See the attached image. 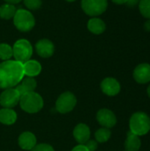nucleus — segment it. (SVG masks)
<instances>
[{
  "instance_id": "1",
  "label": "nucleus",
  "mask_w": 150,
  "mask_h": 151,
  "mask_svg": "<svg viewBox=\"0 0 150 151\" xmlns=\"http://www.w3.org/2000/svg\"><path fill=\"white\" fill-rule=\"evenodd\" d=\"M24 78L23 64L16 60H6L0 64V88L17 86Z\"/></svg>"
},
{
  "instance_id": "2",
  "label": "nucleus",
  "mask_w": 150,
  "mask_h": 151,
  "mask_svg": "<svg viewBox=\"0 0 150 151\" xmlns=\"http://www.w3.org/2000/svg\"><path fill=\"white\" fill-rule=\"evenodd\" d=\"M129 127L133 134L138 136L145 135L150 131V118L145 112H135L130 118Z\"/></svg>"
},
{
  "instance_id": "3",
  "label": "nucleus",
  "mask_w": 150,
  "mask_h": 151,
  "mask_svg": "<svg viewBox=\"0 0 150 151\" xmlns=\"http://www.w3.org/2000/svg\"><path fill=\"white\" fill-rule=\"evenodd\" d=\"M19 104L24 111L27 113H36L42 109L43 99L34 91L27 92L20 96Z\"/></svg>"
},
{
  "instance_id": "4",
  "label": "nucleus",
  "mask_w": 150,
  "mask_h": 151,
  "mask_svg": "<svg viewBox=\"0 0 150 151\" xmlns=\"http://www.w3.org/2000/svg\"><path fill=\"white\" fill-rule=\"evenodd\" d=\"M13 24L18 30L21 32H28L34 27L35 19L29 11L19 9L13 16Z\"/></svg>"
},
{
  "instance_id": "5",
  "label": "nucleus",
  "mask_w": 150,
  "mask_h": 151,
  "mask_svg": "<svg viewBox=\"0 0 150 151\" xmlns=\"http://www.w3.org/2000/svg\"><path fill=\"white\" fill-rule=\"evenodd\" d=\"M12 53L15 60L20 63H25L30 59L33 54L31 43L26 39H19L15 42L12 47Z\"/></svg>"
},
{
  "instance_id": "6",
  "label": "nucleus",
  "mask_w": 150,
  "mask_h": 151,
  "mask_svg": "<svg viewBox=\"0 0 150 151\" xmlns=\"http://www.w3.org/2000/svg\"><path fill=\"white\" fill-rule=\"evenodd\" d=\"M108 7L107 0H82L81 8L89 16L96 17L103 14Z\"/></svg>"
},
{
  "instance_id": "7",
  "label": "nucleus",
  "mask_w": 150,
  "mask_h": 151,
  "mask_svg": "<svg viewBox=\"0 0 150 151\" xmlns=\"http://www.w3.org/2000/svg\"><path fill=\"white\" fill-rule=\"evenodd\" d=\"M77 104L75 96L71 92H65L59 96L56 101V109L60 113H68L72 111Z\"/></svg>"
},
{
  "instance_id": "8",
  "label": "nucleus",
  "mask_w": 150,
  "mask_h": 151,
  "mask_svg": "<svg viewBox=\"0 0 150 151\" xmlns=\"http://www.w3.org/2000/svg\"><path fill=\"white\" fill-rule=\"evenodd\" d=\"M20 99V95L16 88H7L0 95V104L4 108L11 109L15 107Z\"/></svg>"
},
{
  "instance_id": "9",
  "label": "nucleus",
  "mask_w": 150,
  "mask_h": 151,
  "mask_svg": "<svg viewBox=\"0 0 150 151\" xmlns=\"http://www.w3.org/2000/svg\"><path fill=\"white\" fill-rule=\"evenodd\" d=\"M98 123L105 128H111L117 124L115 114L109 109H101L96 114Z\"/></svg>"
},
{
  "instance_id": "10",
  "label": "nucleus",
  "mask_w": 150,
  "mask_h": 151,
  "mask_svg": "<svg viewBox=\"0 0 150 151\" xmlns=\"http://www.w3.org/2000/svg\"><path fill=\"white\" fill-rule=\"evenodd\" d=\"M133 79L140 84H146L150 81V65L142 63L133 70Z\"/></svg>"
},
{
  "instance_id": "11",
  "label": "nucleus",
  "mask_w": 150,
  "mask_h": 151,
  "mask_svg": "<svg viewBox=\"0 0 150 151\" xmlns=\"http://www.w3.org/2000/svg\"><path fill=\"white\" fill-rule=\"evenodd\" d=\"M120 88L121 87L119 82L116 79L111 77L105 78L101 83L102 91L109 96H117L120 92Z\"/></svg>"
},
{
  "instance_id": "12",
  "label": "nucleus",
  "mask_w": 150,
  "mask_h": 151,
  "mask_svg": "<svg viewBox=\"0 0 150 151\" xmlns=\"http://www.w3.org/2000/svg\"><path fill=\"white\" fill-rule=\"evenodd\" d=\"M35 50L40 57L47 58L53 55L55 51V46L50 40L41 39L35 44Z\"/></svg>"
},
{
  "instance_id": "13",
  "label": "nucleus",
  "mask_w": 150,
  "mask_h": 151,
  "mask_svg": "<svg viewBox=\"0 0 150 151\" xmlns=\"http://www.w3.org/2000/svg\"><path fill=\"white\" fill-rule=\"evenodd\" d=\"M73 136L76 142L80 144H85L90 138V129L83 123L77 125L73 130Z\"/></svg>"
},
{
  "instance_id": "14",
  "label": "nucleus",
  "mask_w": 150,
  "mask_h": 151,
  "mask_svg": "<svg viewBox=\"0 0 150 151\" xmlns=\"http://www.w3.org/2000/svg\"><path fill=\"white\" fill-rule=\"evenodd\" d=\"M18 142L22 150H31L36 145V137L30 132H24L19 135Z\"/></svg>"
},
{
  "instance_id": "15",
  "label": "nucleus",
  "mask_w": 150,
  "mask_h": 151,
  "mask_svg": "<svg viewBox=\"0 0 150 151\" xmlns=\"http://www.w3.org/2000/svg\"><path fill=\"white\" fill-rule=\"evenodd\" d=\"M42 71L41 64L36 60H27V62L23 63V72L24 75L27 77H34L40 74Z\"/></svg>"
},
{
  "instance_id": "16",
  "label": "nucleus",
  "mask_w": 150,
  "mask_h": 151,
  "mask_svg": "<svg viewBox=\"0 0 150 151\" xmlns=\"http://www.w3.org/2000/svg\"><path fill=\"white\" fill-rule=\"evenodd\" d=\"M20 82L21 83L18 84L17 87L15 88L19 92V94L20 95V96L25 93L34 91L37 86L36 81L33 77H26L25 79H22Z\"/></svg>"
},
{
  "instance_id": "17",
  "label": "nucleus",
  "mask_w": 150,
  "mask_h": 151,
  "mask_svg": "<svg viewBox=\"0 0 150 151\" xmlns=\"http://www.w3.org/2000/svg\"><path fill=\"white\" fill-rule=\"evenodd\" d=\"M88 28L94 35H101L105 31L106 25L103 19L95 17V18H92L88 20Z\"/></svg>"
},
{
  "instance_id": "18",
  "label": "nucleus",
  "mask_w": 150,
  "mask_h": 151,
  "mask_svg": "<svg viewBox=\"0 0 150 151\" xmlns=\"http://www.w3.org/2000/svg\"><path fill=\"white\" fill-rule=\"evenodd\" d=\"M141 146V142L140 136L129 132L127 134L126 140L125 142L126 151H139Z\"/></svg>"
},
{
  "instance_id": "19",
  "label": "nucleus",
  "mask_w": 150,
  "mask_h": 151,
  "mask_svg": "<svg viewBox=\"0 0 150 151\" xmlns=\"http://www.w3.org/2000/svg\"><path fill=\"white\" fill-rule=\"evenodd\" d=\"M17 120V113L12 109L4 108L0 110V122L4 125H13Z\"/></svg>"
},
{
  "instance_id": "20",
  "label": "nucleus",
  "mask_w": 150,
  "mask_h": 151,
  "mask_svg": "<svg viewBox=\"0 0 150 151\" xmlns=\"http://www.w3.org/2000/svg\"><path fill=\"white\" fill-rule=\"evenodd\" d=\"M16 8L13 4H4L0 6V18L4 19H10L13 18L15 12H16Z\"/></svg>"
},
{
  "instance_id": "21",
  "label": "nucleus",
  "mask_w": 150,
  "mask_h": 151,
  "mask_svg": "<svg viewBox=\"0 0 150 151\" xmlns=\"http://www.w3.org/2000/svg\"><path fill=\"white\" fill-rule=\"evenodd\" d=\"M111 130L109 128H105V127L98 129L95 134V137L96 142H100V143H103V142H108L109 139L111 138Z\"/></svg>"
},
{
  "instance_id": "22",
  "label": "nucleus",
  "mask_w": 150,
  "mask_h": 151,
  "mask_svg": "<svg viewBox=\"0 0 150 151\" xmlns=\"http://www.w3.org/2000/svg\"><path fill=\"white\" fill-rule=\"evenodd\" d=\"M13 56L12 48L7 43H0V59L6 61Z\"/></svg>"
},
{
  "instance_id": "23",
  "label": "nucleus",
  "mask_w": 150,
  "mask_h": 151,
  "mask_svg": "<svg viewBox=\"0 0 150 151\" xmlns=\"http://www.w3.org/2000/svg\"><path fill=\"white\" fill-rule=\"evenodd\" d=\"M139 10L144 18L150 19V0H140Z\"/></svg>"
},
{
  "instance_id": "24",
  "label": "nucleus",
  "mask_w": 150,
  "mask_h": 151,
  "mask_svg": "<svg viewBox=\"0 0 150 151\" xmlns=\"http://www.w3.org/2000/svg\"><path fill=\"white\" fill-rule=\"evenodd\" d=\"M26 7L29 10H37L42 6V0H23Z\"/></svg>"
},
{
  "instance_id": "25",
  "label": "nucleus",
  "mask_w": 150,
  "mask_h": 151,
  "mask_svg": "<svg viewBox=\"0 0 150 151\" xmlns=\"http://www.w3.org/2000/svg\"><path fill=\"white\" fill-rule=\"evenodd\" d=\"M30 151H54V149L47 143H41L35 145Z\"/></svg>"
},
{
  "instance_id": "26",
  "label": "nucleus",
  "mask_w": 150,
  "mask_h": 151,
  "mask_svg": "<svg viewBox=\"0 0 150 151\" xmlns=\"http://www.w3.org/2000/svg\"><path fill=\"white\" fill-rule=\"evenodd\" d=\"M85 146L89 151H95L97 150L98 144H97V142H95V141H89L88 140L85 143Z\"/></svg>"
},
{
  "instance_id": "27",
  "label": "nucleus",
  "mask_w": 150,
  "mask_h": 151,
  "mask_svg": "<svg viewBox=\"0 0 150 151\" xmlns=\"http://www.w3.org/2000/svg\"><path fill=\"white\" fill-rule=\"evenodd\" d=\"M72 151H89V150L86 148V146H85V145L80 144V145H78V146L74 147Z\"/></svg>"
},
{
  "instance_id": "28",
  "label": "nucleus",
  "mask_w": 150,
  "mask_h": 151,
  "mask_svg": "<svg viewBox=\"0 0 150 151\" xmlns=\"http://www.w3.org/2000/svg\"><path fill=\"white\" fill-rule=\"evenodd\" d=\"M140 0H127L126 2V5L129 7H134L139 4Z\"/></svg>"
},
{
  "instance_id": "29",
  "label": "nucleus",
  "mask_w": 150,
  "mask_h": 151,
  "mask_svg": "<svg viewBox=\"0 0 150 151\" xmlns=\"http://www.w3.org/2000/svg\"><path fill=\"white\" fill-rule=\"evenodd\" d=\"M144 29L148 32H150V19L145 21L144 23Z\"/></svg>"
},
{
  "instance_id": "30",
  "label": "nucleus",
  "mask_w": 150,
  "mask_h": 151,
  "mask_svg": "<svg viewBox=\"0 0 150 151\" xmlns=\"http://www.w3.org/2000/svg\"><path fill=\"white\" fill-rule=\"evenodd\" d=\"M111 1L117 4H126L127 2V0H111Z\"/></svg>"
},
{
  "instance_id": "31",
  "label": "nucleus",
  "mask_w": 150,
  "mask_h": 151,
  "mask_svg": "<svg viewBox=\"0 0 150 151\" xmlns=\"http://www.w3.org/2000/svg\"><path fill=\"white\" fill-rule=\"evenodd\" d=\"M7 4H18L19 2H21L22 0H4Z\"/></svg>"
},
{
  "instance_id": "32",
  "label": "nucleus",
  "mask_w": 150,
  "mask_h": 151,
  "mask_svg": "<svg viewBox=\"0 0 150 151\" xmlns=\"http://www.w3.org/2000/svg\"><path fill=\"white\" fill-rule=\"evenodd\" d=\"M147 93H148V96L150 97V85L148 87V88H147Z\"/></svg>"
},
{
  "instance_id": "33",
  "label": "nucleus",
  "mask_w": 150,
  "mask_h": 151,
  "mask_svg": "<svg viewBox=\"0 0 150 151\" xmlns=\"http://www.w3.org/2000/svg\"><path fill=\"white\" fill-rule=\"evenodd\" d=\"M67 2H74V1H76V0H66Z\"/></svg>"
}]
</instances>
